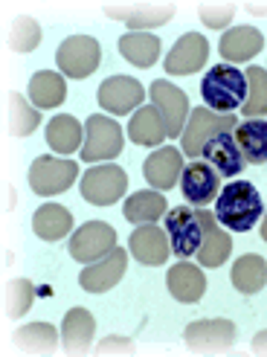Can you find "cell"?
I'll use <instances>...</instances> for the list:
<instances>
[{
  "mask_svg": "<svg viewBox=\"0 0 267 357\" xmlns=\"http://www.w3.org/2000/svg\"><path fill=\"white\" fill-rule=\"evenodd\" d=\"M261 215H264L261 195L247 181L227 183L215 198V218L221 227L233 229V233H247V229H253Z\"/></svg>",
  "mask_w": 267,
  "mask_h": 357,
  "instance_id": "6da1fadb",
  "label": "cell"
},
{
  "mask_svg": "<svg viewBox=\"0 0 267 357\" xmlns=\"http://www.w3.org/2000/svg\"><path fill=\"white\" fill-rule=\"evenodd\" d=\"M247 93H250L247 73L233 64H215L212 70H206V76L201 82V96L206 102V108L215 114L241 111L247 102Z\"/></svg>",
  "mask_w": 267,
  "mask_h": 357,
  "instance_id": "7a4b0ae2",
  "label": "cell"
},
{
  "mask_svg": "<svg viewBox=\"0 0 267 357\" xmlns=\"http://www.w3.org/2000/svg\"><path fill=\"white\" fill-rule=\"evenodd\" d=\"M238 128L236 114H215L209 108H198L189 114V125L181 134V149L186 157H201L204 146L215 134H233Z\"/></svg>",
  "mask_w": 267,
  "mask_h": 357,
  "instance_id": "3957f363",
  "label": "cell"
},
{
  "mask_svg": "<svg viewBox=\"0 0 267 357\" xmlns=\"http://www.w3.org/2000/svg\"><path fill=\"white\" fill-rule=\"evenodd\" d=\"M79 181V163L76 160H61V157H35L29 166V186L41 198L67 192Z\"/></svg>",
  "mask_w": 267,
  "mask_h": 357,
  "instance_id": "277c9868",
  "label": "cell"
},
{
  "mask_svg": "<svg viewBox=\"0 0 267 357\" xmlns=\"http://www.w3.org/2000/svg\"><path fill=\"white\" fill-rule=\"evenodd\" d=\"M128 192V174L114 163L93 166L82 174V198L93 206H111Z\"/></svg>",
  "mask_w": 267,
  "mask_h": 357,
  "instance_id": "5b68a950",
  "label": "cell"
},
{
  "mask_svg": "<svg viewBox=\"0 0 267 357\" xmlns=\"http://www.w3.org/2000/svg\"><path fill=\"white\" fill-rule=\"evenodd\" d=\"M122 128L102 114L87 116L84 122V146H82V160L84 163H99V160H114L122 151Z\"/></svg>",
  "mask_w": 267,
  "mask_h": 357,
  "instance_id": "8992f818",
  "label": "cell"
},
{
  "mask_svg": "<svg viewBox=\"0 0 267 357\" xmlns=\"http://www.w3.org/2000/svg\"><path fill=\"white\" fill-rule=\"evenodd\" d=\"M59 70L70 79H87L96 73V67L102 61V47L91 35H70L67 41H61L56 52Z\"/></svg>",
  "mask_w": 267,
  "mask_h": 357,
  "instance_id": "52a82bcc",
  "label": "cell"
},
{
  "mask_svg": "<svg viewBox=\"0 0 267 357\" xmlns=\"http://www.w3.org/2000/svg\"><path fill=\"white\" fill-rule=\"evenodd\" d=\"M166 233H169L174 256H181V259L198 256V250L204 244V224H201L198 209L177 206L166 212Z\"/></svg>",
  "mask_w": 267,
  "mask_h": 357,
  "instance_id": "ba28073f",
  "label": "cell"
},
{
  "mask_svg": "<svg viewBox=\"0 0 267 357\" xmlns=\"http://www.w3.org/2000/svg\"><path fill=\"white\" fill-rule=\"evenodd\" d=\"M238 328L233 319H198V323L186 326L183 331V340L189 346V351H198V354H221L229 346L236 343Z\"/></svg>",
  "mask_w": 267,
  "mask_h": 357,
  "instance_id": "9c48e42d",
  "label": "cell"
},
{
  "mask_svg": "<svg viewBox=\"0 0 267 357\" xmlns=\"http://www.w3.org/2000/svg\"><path fill=\"white\" fill-rule=\"evenodd\" d=\"M114 247H116V229L108 221H87L70 238V256L76 261L93 264L102 256H108Z\"/></svg>",
  "mask_w": 267,
  "mask_h": 357,
  "instance_id": "30bf717a",
  "label": "cell"
},
{
  "mask_svg": "<svg viewBox=\"0 0 267 357\" xmlns=\"http://www.w3.org/2000/svg\"><path fill=\"white\" fill-rule=\"evenodd\" d=\"M181 192L189 204L204 209L206 204H215V198L221 195V174L209 163L194 160V163H189L181 174Z\"/></svg>",
  "mask_w": 267,
  "mask_h": 357,
  "instance_id": "8fae6325",
  "label": "cell"
},
{
  "mask_svg": "<svg viewBox=\"0 0 267 357\" xmlns=\"http://www.w3.org/2000/svg\"><path fill=\"white\" fill-rule=\"evenodd\" d=\"M125 267H128V250L114 247L108 256H102L99 261L87 264L82 271V276H79V282H82V288L87 294H105L125 276Z\"/></svg>",
  "mask_w": 267,
  "mask_h": 357,
  "instance_id": "7c38bea8",
  "label": "cell"
},
{
  "mask_svg": "<svg viewBox=\"0 0 267 357\" xmlns=\"http://www.w3.org/2000/svg\"><path fill=\"white\" fill-rule=\"evenodd\" d=\"M99 105L105 111H111L116 116H125L128 111L139 108L142 99H146V87H142L137 79L128 76H111L99 84V93H96Z\"/></svg>",
  "mask_w": 267,
  "mask_h": 357,
  "instance_id": "4fadbf2b",
  "label": "cell"
},
{
  "mask_svg": "<svg viewBox=\"0 0 267 357\" xmlns=\"http://www.w3.org/2000/svg\"><path fill=\"white\" fill-rule=\"evenodd\" d=\"M151 105L163 114L169 137L183 134V122H186V116L192 111H189V99H186V93L181 91V87L169 84L166 79L151 82Z\"/></svg>",
  "mask_w": 267,
  "mask_h": 357,
  "instance_id": "5bb4252c",
  "label": "cell"
},
{
  "mask_svg": "<svg viewBox=\"0 0 267 357\" xmlns=\"http://www.w3.org/2000/svg\"><path fill=\"white\" fill-rule=\"evenodd\" d=\"M128 247H131V256H134L137 261L151 264V267L166 264L169 256H171L169 233H166V229H160V227H154V224H142V227H137L134 233H131Z\"/></svg>",
  "mask_w": 267,
  "mask_h": 357,
  "instance_id": "9a60e30c",
  "label": "cell"
},
{
  "mask_svg": "<svg viewBox=\"0 0 267 357\" xmlns=\"http://www.w3.org/2000/svg\"><path fill=\"white\" fill-rule=\"evenodd\" d=\"M206 56H209V44H206L204 35L186 32L183 38L174 44V50L169 52L166 70L171 76H192L206 64Z\"/></svg>",
  "mask_w": 267,
  "mask_h": 357,
  "instance_id": "2e32d148",
  "label": "cell"
},
{
  "mask_svg": "<svg viewBox=\"0 0 267 357\" xmlns=\"http://www.w3.org/2000/svg\"><path fill=\"white\" fill-rule=\"evenodd\" d=\"M183 154L177 151L174 146H166V149H157L151 157H146L142 163V174L146 181L151 183V189H174V183L181 181L183 174Z\"/></svg>",
  "mask_w": 267,
  "mask_h": 357,
  "instance_id": "e0dca14e",
  "label": "cell"
},
{
  "mask_svg": "<svg viewBox=\"0 0 267 357\" xmlns=\"http://www.w3.org/2000/svg\"><path fill=\"white\" fill-rule=\"evenodd\" d=\"M201 157H206V163L215 169L221 177H236L247 166V160H244V154H241L233 134H215L204 146Z\"/></svg>",
  "mask_w": 267,
  "mask_h": 357,
  "instance_id": "ac0fdd59",
  "label": "cell"
},
{
  "mask_svg": "<svg viewBox=\"0 0 267 357\" xmlns=\"http://www.w3.org/2000/svg\"><path fill=\"white\" fill-rule=\"evenodd\" d=\"M201 224H204V244L198 250V261L201 267H221L229 253H233V238L218 227V218L206 209H198Z\"/></svg>",
  "mask_w": 267,
  "mask_h": 357,
  "instance_id": "d6986e66",
  "label": "cell"
},
{
  "mask_svg": "<svg viewBox=\"0 0 267 357\" xmlns=\"http://www.w3.org/2000/svg\"><path fill=\"white\" fill-rule=\"evenodd\" d=\"M96 319L87 308H70L61 323V343L67 354H84L93 343Z\"/></svg>",
  "mask_w": 267,
  "mask_h": 357,
  "instance_id": "ffe728a7",
  "label": "cell"
},
{
  "mask_svg": "<svg viewBox=\"0 0 267 357\" xmlns=\"http://www.w3.org/2000/svg\"><path fill=\"white\" fill-rule=\"evenodd\" d=\"M166 284L169 291L177 302H186V305H192V302H201L204 294H206V276L201 273V267H194L189 261H181L174 264L169 276H166Z\"/></svg>",
  "mask_w": 267,
  "mask_h": 357,
  "instance_id": "44dd1931",
  "label": "cell"
},
{
  "mask_svg": "<svg viewBox=\"0 0 267 357\" xmlns=\"http://www.w3.org/2000/svg\"><path fill=\"white\" fill-rule=\"evenodd\" d=\"M105 15H111L114 21H125L128 26L134 29H151V26H163L174 17V6L171 3H163V6H119V3H111L105 6Z\"/></svg>",
  "mask_w": 267,
  "mask_h": 357,
  "instance_id": "7402d4cb",
  "label": "cell"
},
{
  "mask_svg": "<svg viewBox=\"0 0 267 357\" xmlns=\"http://www.w3.org/2000/svg\"><path fill=\"white\" fill-rule=\"evenodd\" d=\"M261 47H264V35L256 26L229 29L221 38V44H218L221 59H227V61H250L261 52Z\"/></svg>",
  "mask_w": 267,
  "mask_h": 357,
  "instance_id": "603a6c76",
  "label": "cell"
},
{
  "mask_svg": "<svg viewBox=\"0 0 267 357\" xmlns=\"http://www.w3.org/2000/svg\"><path fill=\"white\" fill-rule=\"evenodd\" d=\"M169 137L166 131V119L154 105H146L134 114V119L128 122V139L137 146H160Z\"/></svg>",
  "mask_w": 267,
  "mask_h": 357,
  "instance_id": "cb8c5ba5",
  "label": "cell"
},
{
  "mask_svg": "<svg viewBox=\"0 0 267 357\" xmlns=\"http://www.w3.org/2000/svg\"><path fill=\"white\" fill-rule=\"evenodd\" d=\"M233 137H236L247 163H253V166H264L267 163V122L264 119L238 122V128L233 131Z\"/></svg>",
  "mask_w": 267,
  "mask_h": 357,
  "instance_id": "d4e9b609",
  "label": "cell"
},
{
  "mask_svg": "<svg viewBox=\"0 0 267 357\" xmlns=\"http://www.w3.org/2000/svg\"><path fill=\"white\" fill-rule=\"evenodd\" d=\"M29 99L38 111H49V108H59V105L67 99V84L64 76L52 73V70H41L29 79Z\"/></svg>",
  "mask_w": 267,
  "mask_h": 357,
  "instance_id": "484cf974",
  "label": "cell"
},
{
  "mask_svg": "<svg viewBox=\"0 0 267 357\" xmlns=\"http://www.w3.org/2000/svg\"><path fill=\"white\" fill-rule=\"evenodd\" d=\"M73 227V215L70 209H64L61 204H44L38 212L32 215V229L35 236L44 238V241H59L70 233Z\"/></svg>",
  "mask_w": 267,
  "mask_h": 357,
  "instance_id": "4316f807",
  "label": "cell"
},
{
  "mask_svg": "<svg viewBox=\"0 0 267 357\" xmlns=\"http://www.w3.org/2000/svg\"><path fill=\"white\" fill-rule=\"evenodd\" d=\"M166 198L160 192H134L131 198L125 201V206H122V215H125V221L142 227V224H154L157 218H163L166 215Z\"/></svg>",
  "mask_w": 267,
  "mask_h": 357,
  "instance_id": "83f0119b",
  "label": "cell"
},
{
  "mask_svg": "<svg viewBox=\"0 0 267 357\" xmlns=\"http://www.w3.org/2000/svg\"><path fill=\"white\" fill-rule=\"evenodd\" d=\"M15 346L24 354H52L59 349V331L49 323H29L15 331Z\"/></svg>",
  "mask_w": 267,
  "mask_h": 357,
  "instance_id": "f1b7e54d",
  "label": "cell"
},
{
  "mask_svg": "<svg viewBox=\"0 0 267 357\" xmlns=\"http://www.w3.org/2000/svg\"><path fill=\"white\" fill-rule=\"evenodd\" d=\"M119 52L134 67H151L160 59V38L151 32H128L119 38Z\"/></svg>",
  "mask_w": 267,
  "mask_h": 357,
  "instance_id": "f546056e",
  "label": "cell"
},
{
  "mask_svg": "<svg viewBox=\"0 0 267 357\" xmlns=\"http://www.w3.org/2000/svg\"><path fill=\"white\" fill-rule=\"evenodd\" d=\"M47 142L52 151L59 154H73L82 146V125L76 116L59 114L56 119L47 122Z\"/></svg>",
  "mask_w": 267,
  "mask_h": 357,
  "instance_id": "4dcf8cb0",
  "label": "cell"
},
{
  "mask_svg": "<svg viewBox=\"0 0 267 357\" xmlns=\"http://www.w3.org/2000/svg\"><path fill=\"white\" fill-rule=\"evenodd\" d=\"M233 284L241 294H259L267 284V261L256 253H247L233 264Z\"/></svg>",
  "mask_w": 267,
  "mask_h": 357,
  "instance_id": "1f68e13d",
  "label": "cell"
},
{
  "mask_svg": "<svg viewBox=\"0 0 267 357\" xmlns=\"http://www.w3.org/2000/svg\"><path fill=\"white\" fill-rule=\"evenodd\" d=\"M247 102H244V116L259 119L267 114V70L264 67H247Z\"/></svg>",
  "mask_w": 267,
  "mask_h": 357,
  "instance_id": "d6a6232c",
  "label": "cell"
},
{
  "mask_svg": "<svg viewBox=\"0 0 267 357\" xmlns=\"http://www.w3.org/2000/svg\"><path fill=\"white\" fill-rule=\"evenodd\" d=\"M9 128L15 137H29L35 128H38V122H41V114L35 111V105H29L24 96H17L12 93L9 99Z\"/></svg>",
  "mask_w": 267,
  "mask_h": 357,
  "instance_id": "836d02e7",
  "label": "cell"
},
{
  "mask_svg": "<svg viewBox=\"0 0 267 357\" xmlns=\"http://www.w3.org/2000/svg\"><path fill=\"white\" fill-rule=\"evenodd\" d=\"M38 44H41V26H38V21L29 17V15H21L12 24V29H9V47L15 52H32Z\"/></svg>",
  "mask_w": 267,
  "mask_h": 357,
  "instance_id": "e575fe53",
  "label": "cell"
},
{
  "mask_svg": "<svg viewBox=\"0 0 267 357\" xmlns=\"http://www.w3.org/2000/svg\"><path fill=\"white\" fill-rule=\"evenodd\" d=\"M32 299H35V288H32V282L29 279H15L9 288H6V317L17 319V317H24L32 305Z\"/></svg>",
  "mask_w": 267,
  "mask_h": 357,
  "instance_id": "d590c367",
  "label": "cell"
},
{
  "mask_svg": "<svg viewBox=\"0 0 267 357\" xmlns=\"http://www.w3.org/2000/svg\"><path fill=\"white\" fill-rule=\"evenodd\" d=\"M201 21L209 26V29H221V26H227L229 21H233V6L229 3H206V6H201Z\"/></svg>",
  "mask_w": 267,
  "mask_h": 357,
  "instance_id": "8d00e7d4",
  "label": "cell"
},
{
  "mask_svg": "<svg viewBox=\"0 0 267 357\" xmlns=\"http://www.w3.org/2000/svg\"><path fill=\"white\" fill-rule=\"evenodd\" d=\"M96 354H134V346L128 337H108L96 346Z\"/></svg>",
  "mask_w": 267,
  "mask_h": 357,
  "instance_id": "74e56055",
  "label": "cell"
},
{
  "mask_svg": "<svg viewBox=\"0 0 267 357\" xmlns=\"http://www.w3.org/2000/svg\"><path fill=\"white\" fill-rule=\"evenodd\" d=\"M253 351L256 354H267V331H259L253 337Z\"/></svg>",
  "mask_w": 267,
  "mask_h": 357,
  "instance_id": "f35d334b",
  "label": "cell"
},
{
  "mask_svg": "<svg viewBox=\"0 0 267 357\" xmlns=\"http://www.w3.org/2000/svg\"><path fill=\"white\" fill-rule=\"evenodd\" d=\"M261 238L267 241V215H264V221H261Z\"/></svg>",
  "mask_w": 267,
  "mask_h": 357,
  "instance_id": "ab89813d",
  "label": "cell"
}]
</instances>
